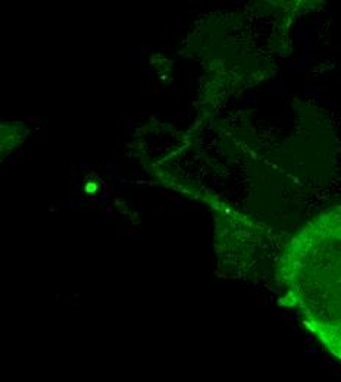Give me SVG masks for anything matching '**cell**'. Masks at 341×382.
I'll return each instance as SVG.
<instances>
[{
    "instance_id": "1",
    "label": "cell",
    "mask_w": 341,
    "mask_h": 382,
    "mask_svg": "<svg viewBox=\"0 0 341 382\" xmlns=\"http://www.w3.org/2000/svg\"><path fill=\"white\" fill-rule=\"evenodd\" d=\"M278 276L284 303L341 362V204L315 216L291 238Z\"/></svg>"
}]
</instances>
